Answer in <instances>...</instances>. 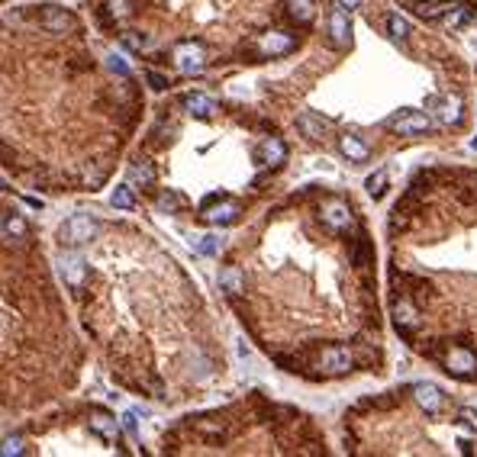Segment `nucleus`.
Listing matches in <instances>:
<instances>
[{
  "label": "nucleus",
  "mask_w": 477,
  "mask_h": 457,
  "mask_svg": "<svg viewBox=\"0 0 477 457\" xmlns=\"http://www.w3.org/2000/svg\"><path fill=\"white\" fill-rule=\"evenodd\" d=\"M29 17L49 29V33H65V29H78V20L68 13L65 7H55V3H42V7H29Z\"/></svg>",
  "instance_id": "2"
},
{
  "label": "nucleus",
  "mask_w": 477,
  "mask_h": 457,
  "mask_svg": "<svg viewBox=\"0 0 477 457\" xmlns=\"http://www.w3.org/2000/svg\"><path fill=\"white\" fill-rule=\"evenodd\" d=\"M26 235V223L20 213H3V241H17Z\"/></svg>",
  "instance_id": "22"
},
{
  "label": "nucleus",
  "mask_w": 477,
  "mask_h": 457,
  "mask_svg": "<svg viewBox=\"0 0 477 457\" xmlns=\"http://www.w3.org/2000/svg\"><path fill=\"white\" fill-rule=\"evenodd\" d=\"M426 110H432L442 126L461 123V97H452V93H448V97H429Z\"/></svg>",
  "instance_id": "9"
},
{
  "label": "nucleus",
  "mask_w": 477,
  "mask_h": 457,
  "mask_svg": "<svg viewBox=\"0 0 477 457\" xmlns=\"http://www.w3.org/2000/svg\"><path fill=\"white\" fill-rule=\"evenodd\" d=\"M387 126L400 135H419V133H429L432 119H429V113H419V110H400V113H394L387 119Z\"/></svg>",
  "instance_id": "6"
},
{
  "label": "nucleus",
  "mask_w": 477,
  "mask_h": 457,
  "mask_svg": "<svg viewBox=\"0 0 477 457\" xmlns=\"http://www.w3.org/2000/svg\"><path fill=\"white\" fill-rule=\"evenodd\" d=\"M91 425H94V428H97V432H101L107 441H117V444H119V425H117V419L107 416L103 409H94V412H91Z\"/></svg>",
  "instance_id": "18"
},
{
  "label": "nucleus",
  "mask_w": 477,
  "mask_h": 457,
  "mask_svg": "<svg viewBox=\"0 0 477 457\" xmlns=\"http://www.w3.org/2000/svg\"><path fill=\"white\" fill-rule=\"evenodd\" d=\"M110 203H113L117 209H133V207H135L133 187H129V183H119L117 190H113V197H110Z\"/></svg>",
  "instance_id": "28"
},
{
  "label": "nucleus",
  "mask_w": 477,
  "mask_h": 457,
  "mask_svg": "<svg viewBox=\"0 0 477 457\" xmlns=\"http://www.w3.org/2000/svg\"><path fill=\"white\" fill-rule=\"evenodd\" d=\"M129 181L139 183V187H152V183H155V167H152L149 161H135L133 171H129Z\"/></svg>",
  "instance_id": "25"
},
{
  "label": "nucleus",
  "mask_w": 477,
  "mask_h": 457,
  "mask_svg": "<svg viewBox=\"0 0 477 457\" xmlns=\"http://www.w3.org/2000/svg\"><path fill=\"white\" fill-rule=\"evenodd\" d=\"M339 149H342V155L348 161H355V165H365V161L371 158V149L358 135H342V139H339Z\"/></svg>",
  "instance_id": "16"
},
{
  "label": "nucleus",
  "mask_w": 477,
  "mask_h": 457,
  "mask_svg": "<svg viewBox=\"0 0 477 457\" xmlns=\"http://www.w3.org/2000/svg\"><path fill=\"white\" fill-rule=\"evenodd\" d=\"M184 107L191 110L193 117H200V119H210V117H217V113H219V103H217V100L203 97V93H187V97H184Z\"/></svg>",
  "instance_id": "17"
},
{
  "label": "nucleus",
  "mask_w": 477,
  "mask_h": 457,
  "mask_svg": "<svg viewBox=\"0 0 477 457\" xmlns=\"http://www.w3.org/2000/svg\"><path fill=\"white\" fill-rule=\"evenodd\" d=\"M110 71H117V75H123V77H129V65H126L123 59H117V55H110Z\"/></svg>",
  "instance_id": "35"
},
{
  "label": "nucleus",
  "mask_w": 477,
  "mask_h": 457,
  "mask_svg": "<svg viewBox=\"0 0 477 457\" xmlns=\"http://www.w3.org/2000/svg\"><path fill=\"white\" fill-rule=\"evenodd\" d=\"M461 419H464V425H468V428H474V432H477V416L471 412V409H461Z\"/></svg>",
  "instance_id": "38"
},
{
  "label": "nucleus",
  "mask_w": 477,
  "mask_h": 457,
  "mask_svg": "<svg viewBox=\"0 0 477 457\" xmlns=\"http://www.w3.org/2000/svg\"><path fill=\"white\" fill-rule=\"evenodd\" d=\"M293 45H297V36L293 33H268V36H261L258 52L261 55H287Z\"/></svg>",
  "instance_id": "12"
},
{
  "label": "nucleus",
  "mask_w": 477,
  "mask_h": 457,
  "mask_svg": "<svg viewBox=\"0 0 477 457\" xmlns=\"http://www.w3.org/2000/svg\"><path fill=\"white\" fill-rule=\"evenodd\" d=\"M387 29H390V36H394L397 42H403L410 36V23H406L400 13H390V17H387Z\"/></svg>",
  "instance_id": "29"
},
{
  "label": "nucleus",
  "mask_w": 477,
  "mask_h": 457,
  "mask_svg": "<svg viewBox=\"0 0 477 457\" xmlns=\"http://www.w3.org/2000/svg\"><path fill=\"white\" fill-rule=\"evenodd\" d=\"M219 287L229 293V297H239V293H245V277L239 267H226L223 274H219Z\"/></svg>",
  "instance_id": "20"
},
{
  "label": "nucleus",
  "mask_w": 477,
  "mask_h": 457,
  "mask_svg": "<svg viewBox=\"0 0 477 457\" xmlns=\"http://www.w3.org/2000/svg\"><path fill=\"white\" fill-rule=\"evenodd\" d=\"M352 364H355V358H352V351L345 348V345H329V348L323 351V358H319V367H323L326 374H332V377L348 374Z\"/></svg>",
  "instance_id": "8"
},
{
  "label": "nucleus",
  "mask_w": 477,
  "mask_h": 457,
  "mask_svg": "<svg viewBox=\"0 0 477 457\" xmlns=\"http://www.w3.org/2000/svg\"><path fill=\"white\" fill-rule=\"evenodd\" d=\"M175 65L181 75H200L207 68V49L203 42H193V39H184L175 45Z\"/></svg>",
  "instance_id": "3"
},
{
  "label": "nucleus",
  "mask_w": 477,
  "mask_h": 457,
  "mask_svg": "<svg viewBox=\"0 0 477 457\" xmlns=\"http://www.w3.org/2000/svg\"><path fill=\"white\" fill-rule=\"evenodd\" d=\"M258 155H261V161L268 167H277V165H284L287 161V149H284V142L281 139H261V145H258Z\"/></svg>",
  "instance_id": "15"
},
{
  "label": "nucleus",
  "mask_w": 477,
  "mask_h": 457,
  "mask_svg": "<svg viewBox=\"0 0 477 457\" xmlns=\"http://www.w3.org/2000/svg\"><path fill=\"white\" fill-rule=\"evenodd\" d=\"M159 207L168 209V213H175V209L184 207V197H181V193H175V190H165V193L159 197Z\"/></svg>",
  "instance_id": "30"
},
{
  "label": "nucleus",
  "mask_w": 477,
  "mask_h": 457,
  "mask_svg": "<svg viewBox=\"0 0 477 457\" xmlns=\"http://www.w3.org/2000/svg\"><path fill=\"white\" fill-rule=\"evenodd\" d=\"M145 81L152 84V91H165V87H171V81H168L165 75H159V71H145Z\"/></svg>",
  "instance_id": "34"
},
{
  "label": "nucleus",
  "mask_w": 477,
  "mask_h": 457,
  "mask_svg": "<svg viewBox=\"0 0 477 457\" xmlns=\"http://www.w3.org/2000/svg\"><path fill=\"white\" fill-rule=\"evenodd\" d=\"M358 3H361V0H339V7H345V10H355Z\"/></svg>",
  "instance_id": "39"
},
{
  "label": "nucleus",
  "mask_w": 477,
  "mask_h": 457,
  "mask_svg": "<svg viewBox=\"0 0 477 457\" xmlns=\"http://www.w3.org/2000/svg\"><path fill=\"white\" fill-rule=\"evenodd\" d=\"M61 277H65V283L71 287V290H81V283H84V258L78 255V251L61 255Z\"/></svg>",
  "instance_id": "13"
},
{
  "label": "nucleus",
  "mask_w": 477,
  "mask_h": 457,
  "mask_svg": "<svg viewBox=\"0 0 477 457\" xmlns=\"http://www.w3.org/2000/svg\"><path fill=\"white\" fill-rule=\"evenodd\" d=\"M448 0H413V10H416L423 20H432V17H445L448 13Z\"/></svg>",
  "instance_id": "21"
},
{
  "label": "nucleus",
  "mask_w": 477,
  "mask_h": 457,
  "mask_svg": "<svg viewBox=\"0 0 477 457\" xmlns=\"http://www.w3.org/2000/svg\"><path fill=\"white\" fill-rule=\"evenodd\" d=\"M219 248H223V239H219V235H207V239L200 241V255H207V258L219 255Z\"/></svg>",
  "instance_id": "33"
},
{
  "label": "nucleus",
  "mask_w": 477,
  "mask_h": 457,
  "mask_svg": "<svg viewBox=\"0 0 477 457\" xmlns=\"http://www.w3.org/2000/svg\"><path fill=\"white\" fill-rule=\"evenodd\" d=\"M200 213H203V223L207 225H233L235 219L242 216V203L239 200H229L226 193L219 200H213V203H207V207H200Z\"/></svg>",
  "instance_id": "4"
},
{
  "label": "nucleus",
  "mask_w": 477,
  "mask_h": 457,
  "mask_svg": "<svg viewBox=\"0 0 477 457\" xmlns=\"http://www.w3.org/2000/svg\"><path fill=\"white\" fill-rule=\"evenodd\" d=\"M319 216H323V223H326L332 232H348V229L355 225L348 203H345V200H335V197L319 203Z\"/></svg>",
  "instance_id": "5"
},
{
  "label": "nucleus",
  "mask_w": 477,
  "mask_h": 457,
  "mask_svg": "<svg viewBox=\"0 0 477 457\" xmlns=\"http://www.w3.org/2000/svg\"><path fill=\"white\" fill-rule=\"evenodd\" d=\"M445 367H448V374L461 377V380H474L477 377V354L468 348H452L445 354Z\"/></svg>",
  "instance_id": "7"
},
{
  "label": "nucleus",
  "mask_w": 477,
  "mask_h": 457,
  "mask_svg": "<svg viewBox=\"0 0 477 457\" xmlns=\"http://www.w3.org/2000/svg\"><path fill=\"white\" fill-rule=\"evenodd\" d=\"M394 319H397V329H413V325H419V309L413 306L410 297L394 299Z\"/></svg>",
  "instance_id": "14"
},
{
  "label": "nucleus",
  "mask_w": 477,
  "mask_h": 457,
  "mask_svg": "<svg viewBox=\"0 0 477 457\" xmlns=\"http://www.w3.org/2000/svg\"><path fill=\"white\" fill-rule=\"evenodd\" d=\"M352 261H355V267H361V271H368V267H371V241L365 239V235H361V239L355 241Z\"/></svg>",
  "instance_id": "27"
},
{
  "label": "nucleus",
  "mask_w": 477,
  "mask_h": 457,
  "mask_svg": "<svg viewBox=\"0 0 477 457\" xmlns=\"http://www.w3.org/2000/svg\"><path fill=\"white\" fill-rule=\"evenodd\" d=\"M123 45H126V49H133V52H145L152 42L145 39V36H139V33H126L123 36Z\"/></svg>",
  "instance_id": "32"
},
{
  "label": "nucleus",
  "mask_w": 477,
  "mask_h": 457,
  "mask_svg": "<svg viewBox=\"0 0 477 457\" xmlns=\"http://www.w3.org/2000/svg\"><path fill=\"white\" fill-rule=\"evenodd\" d=\"M97 229H101V225H97V219L78 213V216H71L59 229V239H61V245H68V248H78V245H87V241L97 235Z\"/></svg>",
  "instance_id": "1"
},
{
  "label": "nucleus",
  "mask_w": 477,
  "mask_h": 457,
  "mask_svg": "<svg viewBox=\"0 0 477 457\" xmlns=\"http://www.w3.org/2000/svg\"><path fill=\"white\" fill-rule=\"evenodd\" d=\"M20 451H23V448H20V438H7V441H3V454H20Z\"/></svg>",
  "instance_id": "37"
},
{
  "label": "nucleus",
  "mask_w": 477,
  "mask_h": 457,
  "mask_svg": "<svg viewBox=\"0 0 477 457\" xmlns=\"http://www.w3.org/2000/svg\"><path fill=\"white\" fill-rule=\"evenodd\" d=\"M287 10L300 26L313 23V0H287Z\"/></svg>",
  "instance_id": "23"
},
{
  "label": "nucleus",
  "mask_w": 477,
  "mask_h": 457,
  "mask_svg": "<svg viewBox=\"0 0 477 457\" xmlns=\"http://www.w3.org/2000/svg\"><path fill=\"white\" fill-rule=\"evenodd\" d=\"M413 396H416V403L426 409L429 416H439L445 406V393L439 390L436 383H416V387H413Z\"/></svg>",
  "instance_id": "11"
},
{
  "label": "nucleus",
  "mask_w": 477,
  "mask_h": 457,
  "mask_svg": "<svg viewBox=\"0 0 477 457\" xmlns=\"http://www.w3.org/2000/svg\"><path fill=\"white\" fill-rule=\"evenodd\" d=\"M191 422H193V428L200 435H207V438H223V435H226V425L217 422V419H191Z\"/></svg>",
  "instance_id": "26"
},
{
  "label": "nucleus",
  "mask_w": 477,
  "mask_h": 457,
  "mask_svg": "<svg viewBox=\"0 0 477 457\" xmlns=\"http://www.w3.org/2000/svg\"><path fill=\"white\" fill-rule=\"evenodd\" d=\"M365 187H368L371 197H381V193H384V187H387V171H377V174H371Z\"/></svg>",
  "instance_id": "31"
},
{
  "label": "nucleus",
  "mask_w": 477,
  "mask_h": 457,
  "mask_svg": "<svg viewBox=\"0 0 477 457\" xmlns=\"http://www.w3.org/2000/svg\"><path fill=\"white\" fill-rule=\"evenodd\" d=\"M474 149H477V142H474Z\"/></svg>",
  "instance_id": "40"
},
{
  "label": "nucleus",
  "mask_w": 477,
  "mask_h": 457,
  "mask_svg": "<svg viewBox=\"0 0 477 457\" xmlns=\"http://www.w3.org/2000/svg\"><path fill=\"white\" fill-rule=\"evenodd\" d=\"M442 20H445V26H455V29H458V26H464V23L474 20V10L464 7V3H455V7H448V13H445Z\"/></svg>",
  "instance_id": "24"
},
{
  "label": "nucleus",
  "mask_w": 477,
  "mask_h": 457,
  "mask_svg": "<svg viewBox=\"0 0 477 457\" xmlns=\"http://www.w3.org/2000/svg\"><path fill=\"white\" fill-rule=\"evenodd\" d=\"M329 36H332L335 49H348V42H352V23H348L345 7L329 10Z\"/></svg>",
  "instance_id": "10"
},
{
  "label": "nucleus",
  "mask_w": 477,
  "mask_h": 457,
  "mask_svg": "<svg viewBox=\"0 0 477 457\" xmlns=\"http://www.w3.org/2000/svg\"><path fill=\"white\" fill-rule=\"evenodd\" d=\"M297 129H300L307 139H313V142H319L323 135H326V123H323V119H316V113H300Z\"/></svg>",
  "instance_id": "19"
},
{
  "label": "nucleus",
  "mask_w": 477,
  "mask_h": 457,
  "mask_svg": "<svg viewBox=\"0 0 477 457\" xmlns=\"http://www.w3.org/2000/svg\"><path fill=\"white\" fill-rule=\"evenodd\" d=\"M123 428H126L129 435H133V438H139V425H135V416H133V412H126V416H123Z\"/></svg>",
  "instance_id": "36"
}]
</instances>
